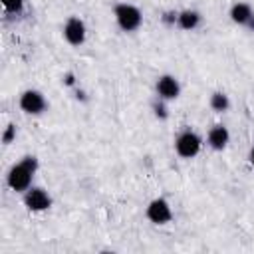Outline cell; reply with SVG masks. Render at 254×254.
<instances>
[{"label":"cell","mask_w":254,"mask_h":254,"mask_svg":"<svg viewBox=\"0 0 254 254\" xmlns=\"http://www.w3.org/2000/svg\"><path fill=\"white\" fill-rule=\"evenodd\" d=\"M228 141H230V133H228V129H226L224 125L218 123V125L210 127V131H208V135H206V143H208L210 149L222 151V149H226Z\"/></svg>","instance_id":"obj_9"},{"label":"cell","mask_w":254,"mask_h":254,"mask_svg":"<svg viewBox=\"0 0 254 254\" xmlns=\"http://www.w3.org/2000/svg\"><path fill=\"white\" fill-rule=\"evenodd\" d=\"M113 16H115L117 26H119L123 32H135V30H139L141 24H143V12H141L137 6L127 4V2L115 4Z\"/></svg>","instance_id":"obj_2"},{"label":"cell","mask_w":254,"mask_h":254,"mask_svg":"<svg viewBox=\"0 0 254 254\" xmlns=\"http://www.w3.org/2000/svg\"><path fill=\"white\" fill-rule=\"evenodd\" d=\"M177 18H179V12H177V10H167V12H163V16H161L163 24H167V26H175V24H177Z\"/></svg>","instance_id":"obj_16"},{"label":"cell","mask_w":254,"mask_h":254,"mask_svg":"<svg viewBox=\"0 0 254 254\" xmlns=\"http://www.w3.org/2000/svg\"><path fill=\"white\" fill-rule=\"evenodd\" d=\"M200 147H202V139L192 129L181 131L177 135V139H175V151H177V155L181 159H192V157H196L198 151H200Z\"/></svg>","instance_id":"obj_3"},{"label":"cell","mask_w":254,"mask_h":254,"mask_svg":"<svg viewBox=\"0 0 254 254\" xmlns=\"http://www.w3.org/2000/svg\"><path fill=\"white\" fill-rule=\"evenodd\" d=\"M155 91H157V97H161L165 101H171V99H177L181 95V83L175 75L163 73L155 81Z\"/></svg>","instance_id":"obj_8"},{"label":"cell","mask_w":254,"mask_h":254,"mask_svg":"<svg viewBox=\"0 0 254 254\" xmlns=\"http://www.w3.org/2000/svg\"><path fill=\"white\" fill-rule=\"evenodd\" d=\"M4 6V12L10 16H18L24 12V0H0Z\"/></svg>","instance_id":"obj_13"},{"label":"cell","mask_w":254,"mask_h":254,"mask_svg":"<svg viewBox=\"0 0 254 254\" xmlns=\"http://www.w3.org/2000/svg\"><path fill=\"white\" fill-rule=\"evenodd\" d=\"M153 113H155L157 119H167V117H169V109H167V105H165V99L157 97V99L153 101Z\"/></svg>","instance_id":"obj_14"},{"label":"cell","mask_w":254,"mask_h":254,"mask_svg":"<svg viewBox=\"0 0 254 254\" xmlns=\"http://www.w3.org/2000/svg\"><path fill=\"white\" fill-rule=\"evenodd\" d=\"M228 16H230V20H232L234 24L246 28V26L250 24V20L254 18V10H252V6L246 4V2H234V4L230 6Z\"/></svg>","instance_id":"obj_10"},{"label":"cell","mask_w":254,"mask_h":254,"mask_svg":"<svg viewBox=\"0 0 254 254\" xmlns=\"http://www.w3.org/2000/svg\"><path fill=\"white\" fill-rule=\"evenodd\" d=\"M64 85H67V87H73L75 85V73L73 71H65L64 73Z\"/></svg>","instance_id":"obj_17"},{"label":"cell","mask_w":254,"mask_h":254,"mask_svg":"<svg viewBox=\"0 0 254 254\" xmlns=\"http://www.w3.org/2000/svg\"><path fill=\"white\" fill-rule=\"evenodd\" d=\"M208 105H210L212 111L224 113V111L230 109V99H228V95H226L224 91H214V93L210 95V99H208Z\"/></svg>","instance_id":"obj_12"},{"label":"cell","mask_w":254,"mask_h":254,"mask_svg":"<svg viewBox=\"0 0 254 254\" xmlns=\"http://www.w3.org/2000/svg\"><path fill=\"white\" fill-rule=\"evenodd\" d=\"M64 38L69 46L73 48H79L85 44V38H87V28H85V22L77 16H69L64 24Z\"/></svg>","instance_id":"obj_6"},{"label":"cell","mask_w":254,"mask_h":254,"mask_svg":"<svg viewBox=\"0 0 254 254\" xmlns=\"http://www.w3.org/2000/svg\"><path fill=\"white\" fill-rule=\"evenodd\" d=\"M18 105L26 115H42L48 109V101L38 89H24L18 97Z\"/></svg>","instance_id":"obj_4"},{"label":"cell","mask_w":254,"mask_h":254,"mask_svg":"<svg viewBox=\"0 0 254 254\" xmlns=\"http://www.w3.org/2000/svg\"><path fill=\"white\" fill-rule=\"evenodd\" d=\"M24 204L28 210L32 212H42V210H48L52 206V196L46 189L42 187H30L26 192H24Z\"/></svg>","instance_id":"obj_7"},{"label":"cell","mask_w":254,"mask_h":254,"mask_svg":"<svg viewBox=\"0 0 254 254\" xmlns=\"http://www.w3.org/2000/svg\"><path fill=\"white\" fill-rule=\"evenodd\" d=\"M38 171V159L34 155H24L6 175V183L14 192H26L32 187L34 175Z\"/></svg>","instance_id":"obj_1"},{"label":"cell","mask_w":254,"mask_h":254,"mask_svg":"<svg viewBox=\"0 0 254 254\" xmlns=\"http://www.w3.org/2000/svg\"><path fill=\"white\" fill-rule=\"evenodd\" d=\"M200 22H202V16H200V12H196V10H190V8H187V10H181V12H179V18H177V26H179L181 30H185V32L196 30V28L200 26Z\"/></svg>","instance_id":"obj_11"},{"label":"cell","mask_w":254,"mask_h":254,"mask_svg":"<svg viewBox=\"0 0 254 254\" xmlns=\"http://www.w3.org/2000/svg\"><path fill=\"white\" fill-rule=\"evenodd\" d=\"M248 161H250V165H252V169H254V145L250 147V153H248Z\"/></svg>","instance_id":"obj_18"},{"label":"cell","mask_w":254,"mask_h":254,"mask_svg":"<svg viewBox=\"0 0 254 254\" xmlns=\"http://www.w3.org/2000/svg\"><path fill=\"white\" fill-rule=\"evenodd\" d=\"M145 216H147L153 224H169V222L173 220V208H171V204H169L167 198L157 196V198H153V200L147 204Z\"/></svg>","instance_id":"obj_5"},{"label":"cell","mask_w":254,"mask_h":254,"mask_svg":"<svg viewBox=\"0 0 254 254\" xmlns=\"http://www.w3.org/2000/svg\"><path fill=\"white\" fill-rule=\"evenodd\" d=\"M14 139H16V125L14 123H8L6 129H4V133H2V143L4 145H10Z\"/></svg>","instance_id":"obj_15"}]
</instances>
